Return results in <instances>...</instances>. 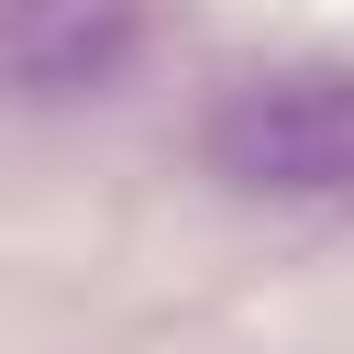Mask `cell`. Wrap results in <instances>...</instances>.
I'll return each mask as SVG.
<instances>
[{"instance_id": "obj_1", "label": "cell", "mask_w": 354, "mask_h": 354, "mask_svg": "<svg viewBox=\"0 0 354 354\" xmlns=\"http://www.w3.org/2000/svg\"><path fill=\"white\" fill-rule=\"evenodd\" d=\"M199 166L243 199H354V66H254L210 100Z\"/></svg>"}, {"instance_id": "obj_2", "label": "cell", "mask_w": 354, "mask_h": 354, "mask_svg": "<svg viewBox=\"0 0 354 354\" xmlns=\"http://www.w3.org/2000/svg\"><path fill=\"white\" fill-rule=\"evenodd\" d=\"M144 44V0H0V66L33 111L100 100Z\"/></svg>"}]
</instances>
